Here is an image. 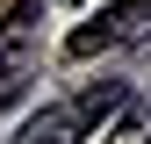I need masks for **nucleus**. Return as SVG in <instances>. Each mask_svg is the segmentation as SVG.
I'll return each instance as SVG.
<instances>
[{
	"label": "nucleus",
	"mask_w": 151,
	"mask_h": 144,
	"mask_svg": "<svg viewBox=\"0 0 151 144\" xmlns=\"http://www.w3.org/2000/svg\"><path fill=\"white\" fill-rule=\"evenodd\" d=\"M144 29H151V0H115V7H101L86 29L65 36V58H93V50L129 43V36H144Z\"/></svg>",
	"instance_id": "f257e3e1"
},
{
	"label": "nucleus",
	"mask_w": 151,
	"mask_h": 144,
	"mask_svg": "<svg viewBox=\"0 0 151 144\" xmlns=\"http://www.w3.org/2000/svg\"><path fill=\"white\" fill-rule=\"evenodd\" d=\"M29 50H36V0L7 7V22H0V108L29 86Z\"/></svg>",
	"instance_id": "f03ea898"
},
{
	"label": "nucleus",
	"mask_w": 151,
	"mask_h": 144,
	"mask_svg": "<svg viewBox=\"0 0 151 144\" xmlns=\"http://www.w3.org/2000/svg\"><path fill=\"white\" fill-rule=\"evenodd\" d=\"M79 137H86L79 101H58V108H36V115L22 122V137H14V144H79Z\"/></svg>",
	"instance_id": "7ed1b4c3"
},
{
	"label": "nucleus",
	"mask_w": 151,
	"mask_h": 144,
	"mask_svg": "<svg viewBox=\"0 0 151 144\" xmlns=\"http://www.w3.org/2000/svg\"><path fill=\"white\" fill-rule=\"evenodd\" d=\"M108 144H151V101H122L115 108V130Z\"/></svg>",
	"instance_id": "20e7f679"
}]
</instances>
